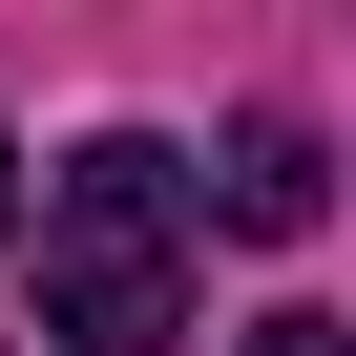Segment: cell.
<instances>
[{
    "instance_id": "277c9868",
    "label": "cell",
    "mask_w": 356,
    "mask_h": 356,
    "mask_svg": "<svg viewBox=\"0 0 356 356\" xmlns=\"http://www.w3.org/2000/svg\"><path fill=\"white\" fill-rule=\"evenodd\" d=\"M0 210H22V189H0Z\"/></svg>"
},
{
    "instance_id": "3957f363",
    "label": "cell",
    "mask_w": 356,
    "mask_h": 356,
    "mask_svg": "<svg viewBox=\"0 0 356 356\" xmlns=\"http://www.w3.org/2000/svg\"><path fill=\"white\" fill-rule=\"evenodd\" d=\"M252 356H356V335H335V314H252Z\"/></svg>"
},
{
    "instance_id": "6da1fadb",
    "label": "cell",
    "mask_w": 356,
    "mask_h": 356,
    "mask_svg": "<svg viewBox=\"0 0 356 356\" xmlns=\"http://www.w3.org/2000/svg\"><path fill=\"white\" fill-rule=\"evenodd\" d=\"M42 335L63 356H168L189 335V147H63L42 168Z\"/></svg>"
},
{
    "instance_id": "7a4b0ae2",
    "label": "cell",
    "mask_w": 356,
    "mask_h": 356,
    "mask_svg": "<svg viewBox=\"0 0 356 356\" xmlns=\"http://www.w3.org/2000/svg\"><path fill=\"white\" fill-rule=\"evenodd\" d=\"M210 210H231V231H252V252H293V231H314V210H335V168H314V126H273V105H252V126H231V147H210Z\"/></svg>"
}]
</instances>
